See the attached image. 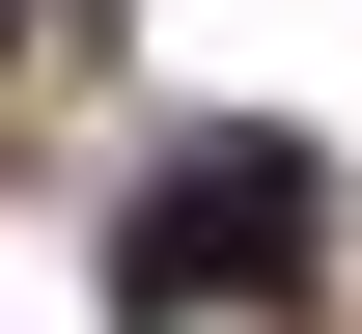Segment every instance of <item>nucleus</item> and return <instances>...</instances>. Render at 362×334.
Here are the masks:
<instances>
[{"instance_id":"obj_1","label":"nucleus","mask_w":362,"mask_h":334,"mask_svg":"<svg viewBox=\"0 0 362 334\" xmlns=\"http://www.w3.org/2000/svg\"><path fill=\"white\" fill-rule=\"evenodd\" d=\"M307 223H334V167L279 112H223V140H168L112 195V306L139 334H251V306H307Z\"/></svg>"}]
</instances>
